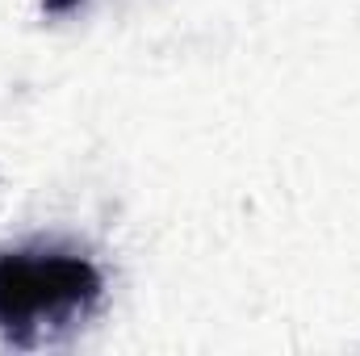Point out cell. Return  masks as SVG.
Here are the masks:
<instances>
[{
  "label": "cell",
  "instance_id": "6da1fadb",
  "mask_svg": "<svg viewBox=\"0 0 360 356\" xmlns=\"http://www.w3.org/2000/svg\"><path fill=\"white\" fill-rule=\"evenodd\" d=\"M101 298V272L68 248L0 252V336L34 348L72 331Z\"/></svg>",
  "mask_w": 360,
  "mask_h": 356
},
{
  "label": "cell",
  "instance_id": "7a4b0ae2",
  "mask_svg": "<svg viewBox=\"0 0 360 356\" xmlns=\"http://www.w3.org/2000/svg\"><path fill=\"white\" fill-rule=\"evenodd\" d=\"M46 4V13H72V8H80L84 0H42Z\"/></svg>",
  "mask_w": 360,
  "mask_h": 356
}]
</instances>
